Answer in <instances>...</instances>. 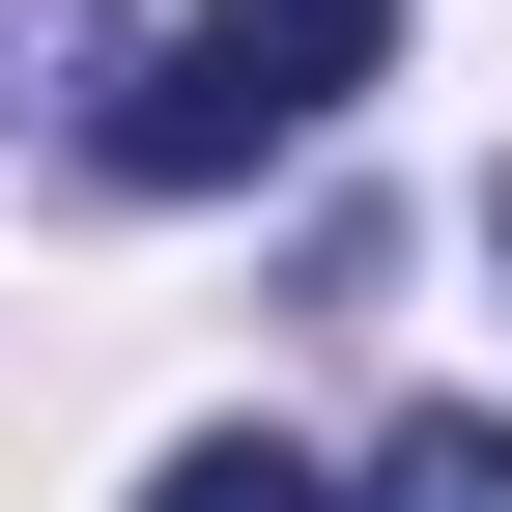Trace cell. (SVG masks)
<instances>
[{
  "mask_svg": "<svg viewBox=\"0 0 512 512\" xmlns=\"http://www.w3.org/2000/svg\"><path fill=\"white\" fill-rule=\"evenodd\" d=\"M370 86H399V29H370V0H200V29H143V57H114V114H86V143L143 171V200H228V171L342 143Z\"/></svg>",
  "mask_w": 512,
  "mask_h": 512,
  "instance_id": "6da1fadb",
  "label": "cell"
},
{
  "mask_svg": "<svg viewBox=\"0 0 512 512\" xmlns=\"http://www.w3.org/2000/svg\"><path fill=\"white\" fill-rule=\"evenodd\" d=\"M143 512H342V484H313V456H285V427H200V456H171Z\"/></svg>",
  "mask_w": 512,
  "mask_h": 512,
  "instance_id": "7a4b0ae2",
  "label": "cell"
},
{
  "mask_svg": "<svg viewBox=\"0 0 512 512\" xmlns=\"http://www.w3.org/2000/svg\"><path fill=\"white\" fill-rule=\"evenodd\" d=\"M370 512H512V427H399V456H370Z\"/></svg>",
  "mask_w": 512,
  "mask_h": 512,
  "instance_id": "3957f363",
  "label": "cell"
}]
</instances>
